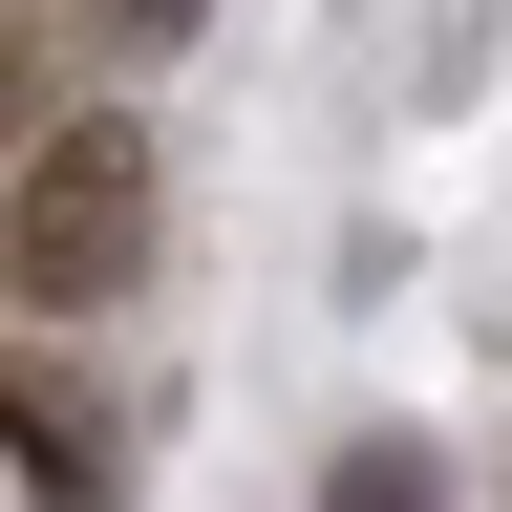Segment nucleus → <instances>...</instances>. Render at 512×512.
I'll use <instances>...</instances> for the list:
<instances>
[{"mask_svg": "<svg viewBox=\"0 0 512 512\" xmlns=\"http://www.w3.org/2000/svg\"><path fill=\"white\" fill-rule=\"evenodd\" d=\"M86 22H107V43H128V64H171V43H192V22H214V0H86Z\"/></svg>", "mask_w": 512, "mask_h": 512, "instance_id": "7ed1b4c3", "label": "nucleus"}, {"mask_svg": "<svg viewBox=\"0 0 512 512\" xmlns=\"http://www.w3.org/2000/svg\"><path fill=\"white\" fill-rule=\"evenodd\" d=\"M150 278V128L128 107H43L0 150V299L22 320H107Z\"/></svg>", "mask_w": 512, "mask_h": 512, "instance_id": "f257e3e1", "label": "nucleus"}, {"mask_svg": "<svg viewBox=\"0 0 512 512\" xmlns=\"http://www.w3.org/2000/svg\"><path fill=\"white\" fill-rule=\"evenodd\" d=\"M0 448H22V470H43V491H107V427H86V406H64V384H0Z\"/></svg>", "mask_w": 512, "mask_h": 512, "instance_id": "f03ea898", "label": "nucleus"}]
</instances>
